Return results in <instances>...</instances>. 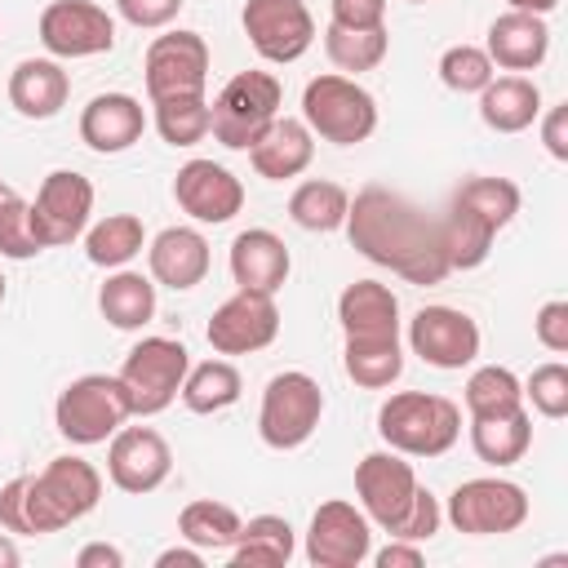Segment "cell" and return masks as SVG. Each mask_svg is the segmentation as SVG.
I'll return each mask as SVG.
<instances>
[{
  "label": "cell",
  "instance_id": "obj_1",
  "mask_svg": "<svg viewBox=\"0 0 568 568\" xmlns=\"http://www.w3.org/2000/svg\"><path fill=\"white\" fill-rule=\"evenodd\" d=\"M342 231L359 257L395 271L408 284H439L453 271L439 240V217H426V209L390 186H364L351 195Z\"/></svg>",
  "mask_w": 568,
  "mask_h": 568
},
{
  "label": "cell",
  "instance_id": "obj_2",
  "mask_svg": "<svg viewBox=\"0 0 568 568\" xmlns=\"http://www.w3.org/2000/svg\"><path fill=\"white\" fill-rule=\"evenodd\" d=\"M102 501V475L84 457H53L40 475H13L0 488V528L40 537L93 515Z\"/></svg>",
  "mask_w": 568,
  "mask_h": 568
},
{
  "label": "cell",
  "instance_id": "obj_3",
  "mask_svg": "<svg viewBox=\"0 0 568 568\" xmlns=\"http://www.w3.org/2000/svg\"><path fill=\"white\" fill-rule=\"evenodd\" d=\"M377 435L386 439V448L404 457H439L462 435V408L448 395L395 390L377 408Z\"/></svg>",
  "mask_w": 568,
  "mask_h": 568
},
{
  "label": "cell",
  "instance_id": "obj_4",
  "mask_svg": "<svg viewBox=\"0 0 568 568\" xmlns=\"http://www.w3.org/2000/svg\"><path fill=\"white\" fill-rule=\"evenodd\" d=\"M302 124L333 146H355L377 129V98L355 75H315L302 89Z\"/></svg>",
  "mask_w": 568,
  "mask_h": 568
},
{
  "label": "cell",
  "instance_id": "obj_5",
  "mask_svg": "<svg viewBox=\"0 0 568 568\" xmlns=\"http://www.w3.org/2000/svg\"><path fill=\"white\" fill-rule=\"evenodd\" d=\"M133 417L129 390L120 377L106 373H84L75 382L62 386L58 404H53V426L62 439L89 448V444H106L124 422Z\"/></svg>",
  "mask_w": 568,
  "mask_h": 568
},
{
  "label": "cell",
  "instance_id": "obj_6",
  "mask_svg": "<svg viewBox=\"0 0 568 568\" xmlns=\"http://www.w3.org/2000/svg\"><path fill=\"white\" fill-rule=\"evenodd\" d=\"M284 89L271 71H240L222 84V93L209 106V133L226 146V151H248L266 124L280 115Z\"/></svg>",
  "mask_w": 568,
  "mask_h": 568
},
{
  "label": "cell",
  "instance_id": "obj_7",
  "mask_svg": "<svg viewBox=\"0 0 568 568\" xmlns=\"http://www.w3.org/2000/svg\"><path fill=\"white\" fill-rule=\"evenodd\" d=\"M320 417H324V390H320V382L311 373H302V368H284L262 390L257 435H262L266 448L288 453V448H302L315 435Z\"/></svg>",
  "mask_w": 568,
  "mask_h": 568
},
{
  "label": "cell",
  "instance_id": "obj_8",
  "mask_svg": "<svg viewBox=\"0 0 568 568\" xmlns=\"http://www.w3.org/2000/svg\"><path fill=\"white\" fill-rule=\"evenodd\" d=\"M191 368V351L173 337H142L124 364H120V382L129 390V404H133V417H155L164 413L178 390H182V377Z\"/></svg>",
  "mask_w": 568,
  "mask_h": 568
},
{
  "label": "cell",
  "instance_id": "obj_9",
  "mask_svg": "<svg viewBox=\"0 0 568 568\" xmlns=\"http://www.w3.org/2000/svg\"><path fill=\"white\" fill-rule=\"evenodd\" d=\"M444 519L466 537H501V532H515L528 519V493L515 479H501V475L462 479L448 493Z\"/></svg>",
  "mask_w": 568,
  "mask_h": 568
},
{
  "label": "cell",
  "instance_id": "obj_10",
  "mask_svg": "<svg viewBox=\"0 0 568 568\" xmlns=\"http://www.w3.org/2000/svg\"><path fill=\"white\" fill-rule=\"evenodd\" d=\"M142 80H146L151 102L204 93V84H209V44H204V36L200 31L155 36L146 58H142Z\"/></svg>",
  "mask_w": 568,
  "mask_h": 568
},
{
  "label": "cell",
  "instance_id": "obj_11",
  "mask_svg": "<svg viewBox=\"0 0 568 568\" xmlns=\"http://www.w3.org/2000/svg\"><path fill=\"white\" fill-rule=\"evenodd\" d=\"M93 217V182L75 169H53L31 200V231L40 248H62L89 231Z\"/></svg>",
  "mask_w": 568,
  "mask_h": 568
},
{
  "label": "cell",
  "instance_id": "obj_12",
  "mask_svg": "<svg viewBox=\"0 0 568 568\" xmlns=\"http://www.w3.org/2000/svg\"><path fill=\"white\" fill-rule=\"evenodd\" d=\"M280 333V306L271 293H253V288H235L213 315H209V346L217 355H253L266 351Z\"/></svg>",
  "mask_w": 568,
  "mask_h": 568
},
{
  "label": "cell",
  "instance_id": "obj_13",
  "mask_svg": "<svg viewBox=\"0 0 568 568\" xmlns=\"http://www.w3.org/2000/svg\"><path fill=\"white\" fill-rule=\"evenodd\" d=\"M417 475L413 462H404V453H368L355 466V497L359 510L368 515V524H377L382 532H395V524L408 515L413 497H417Z\"/></svg>",
  "mask_w": 568,
  "mask_h": 568
},
{
  "label": "cell",
  "instance_id": "obj_14",
  "mask_svg": "<svg viewBox=\"0 0 568 568\" xmlns=\"http://www.w3.org/2000/svg\"><path fill=\"white\" fill-rule=\"evenodd\" d=\"M40 44L53 58H98L115 49V18L93 0H53L40 13Z\"/></svg>",
  "mask_w": 568,
  "mask_h": 568
},
{
  "label": "cell",
  "instance_id": "obj_15",
  "mask_svg": "<svg viewBox=\"0 0 568 568\" xmlns=\"http://www.w3.org/2000/svg\"><path fill=\"white\" fill-rule=\"evenodd\" d=\"M244 36L266 62H297L315 40V18L302 0H244Z\"/></svg>",
  "mask_w": 568,
  "mask_h": 568
},
{
  "label": "cell",
  "instance_id": "obj_16",
  "mask_svg": "<svg viewBox=\"0 0 568 568\" xmlns=\"http://www.w3.org/2000/svg\"><path fill=\"white\" fill-rule=\"evenodd\" d=\"M408 346L422 364L457 373L479 355V324L457 306H422L408 320Z\"/></svg>",
  "mask_w": 568,
  "mask_h": 568
},
{
  "label": "cell",
  "instance_id": "obj_17",
  "mask_svg": "<svg viewBox=\"0 0 568 568\" xmlns=\"http://www.w3.org/2000/svg\"><path fill=\"white\" fill-rule=\"evenodd\" d=\"M373 555V524L351 501H324L306 528V559L315 568H359Z\"/></svg>",
  "mask_w": 568,
  "mask_h": 568
},
{
  "label": "cell",
  "instance_id": "obj_18",
  "mask_svg": "<svg viewBox=\"0 0 568 568\" xmlns=\"http://www.w3.org/2000/svg\"><path fill=\"white\" fill-rule=\"evenodd\" d=\"M173 470V453H169V439L151 426H120L111 435V448H106V475L120 493H155Z\"/></svg>",
  "mask_w": 568,
  "mask_h": 568
},
{
  "label": "cell",
  "instance_id": "obj_19",
  "mask_svg": "<svg viewBox=\"0 0 568 568\" xmlns=\"http://www.w3.org/2000/svg\"><path fill=\"white\" fill-rule=\"evenodd\" d=\"M173 200L186 217L204 226H222L244 209V182L213 160H186L173 178Z\"/></svg>",
  "mask_w": 568,
  "mask_h": 568
},
{
  "label": "cell",
  "instance_id": "obj_20",
  "mask_svg": "<svg viewBox=\"0 0 568 568\" xmlns=\"http://www.w3.org/2000/svg\"><path fill=\"white\" fill-rule=\"evenodd\" d=\"M146 129V111L133 93H98L80 111V138L98 155H120L129 151Z\"/></svg>",
  "mask_w": 568,
  "mask_h": 568
},
{
  "label": "cell",
  "instance_id": "obj_21",
  "mask_svg": "<svg viewBox=\"0 0 568 568\" xmlns=\"http://www.w3.org/2000/svg\"><path fill=\"white\" fill-rule=\"evenodd\" d=\"M146 266H151L155 284L186 293V288L204 284V275H209V240L195 226H164L146 244Z\"/></svg>",
  "mask_w": 568,
  "mask_h": 568
},
{
  "label": "cell",
  "instance_id": "obj_22",
  "mask_svg": "<svg viewBox=\"0 0 568 568\" xmlns=\"http://www.w3.org/2000/svg\"><path fill=\"white\" fill-rule=\"evenodd\" d=\"M288 248L275 231L266 226H248L231 240V280L235 288H253V293H280L288 280Z\"/></svg>",
  "mask_w": 568,
  "mask_h": 568
},
{
  "label": "cell",
  "instance_id": "obj_23",
  "mask_svg": "<svg viewBox=\"0 0 568 568\" xmlns=\"http://www.w3.org/2000/svg\"><path fill=\"white\" fill-rule=\"evenodd\" d=\"M484 53H488L493 67H501V71H532V67H541L546 53H550V27H546V18H537V13L506 9L501 18H493L488 40H484Z\"/></svg>",
  "mask_w": 568,
  "mask_h": 568
},
{
  "label": "cell",
  "instance_id": "obj_24",
  "mask_svg": "<svg viewBox=\"0 0 568 568\" xmlns=\"http://www.w3.org/2000/svg\"><path fill=\"white\" fill-rule=\"evenodd\" d=\"M248 160H253L257 178L288 182V178H297V173L311 169V160H315V133L302 120H293V115H275L266 124V133L248 146Z\"/></svg>",
  "mask_w": 568,
  "mask_h": 568
},
{
  "label": "cell",
  "instance_id": "obj_25",
  "mask_svg": "<svg viewBox=\"0 0 568 568\" xmlns=\"http://www.w3.org/2000/svg\"><path fill=\"white\" fill-rule=\"evenodd\" d=\"M71 80L58 58H22L9 71V102L27 120H53L67 106Z\"/></svg>",
  "mask_w": 568,
  "mask_h": 568
},
{
  "label": "cell",
  "instance_id": "obj_26",
  "mask_svg": "<svg viewBox=\"0 0 568 568\" xmlns=\"http://www.w3.org/2000/svg\"><path fill=\"white\" fill-rule=\"evenodd\" d=\"M337 324L346 337H399V297L382 280H355L337 297Z\"/></svg>",
  "mask_w": 568,
  "mask_h": 568
},
{
  "label": "cell",
  "instance_id": "obj_27",
  "mask_svg": "<svg viewBox=\"0 0 568 568\" xmlns=\"http://www.w3.org/2000/svg\"><path fill=\"white\" fill-rule=\"evenodd\" d=\"M537 115H541V89H537V80H528L519 71L493 75L479 89V120L493 133H524Z\"/></svg>",
  "mask_w": 568,
  "mask_h": 568
},
{
  "label": "cell",
  "instance_id": "obj_28",
  "mask_svg": "<svg viewBox=\"0 0 568 568\" xmlns=\"http://www.w3.org/2000/svg\"><path fill=\"white\" fill-rule=\"evenodd\" d=\"M98 311H102V320L111 328H124V333L151 324V315H155V280L142 275V271H124V266L111 271L102 280V288H98Z\"/></svg>",
  "mask_w": 568,
  "mask_h": 568
},
{
  "label": "cell",
  "instance_id": "obj_29",
  "mask_svg": "<svg viewBox=\"0 0 568 568\" xmlns=\"http://www.w3.org/2000/svg\"><path fill=\"white\" fill-rule=\"evenodd\" d=\"M297 550L293 524L284 515H253L240 524V537L231 546V568H284Z\"/></svg>",
  "mask_w": 568,
  "mask_h": 568
},
{
  "label": "cell",
  "instance_id": "obj_30",
  "mask_svg": "<svg viewBox=\"0 0 568 568\" xmlns=\"http://www.w3.org/2000/svg\"><path fill=\"white\" fill-rule=\"evenodd\" d=\"M532 444V417L528 408L497 413V417H470V448L488 466H515Z\"/></svg>",
  "mask_w": 568,
  "mask_h": 568
},
{
  "label": "cell",
  "instance_id": "obj_31",
  "mask_svg": "<svg viewBox=\"0 0 568 568\" xmlns=\"http://www.w3.org/2000/svg\"><path fill=\"white\" fill-rule=\"evenodd\" d=\"M342 368L364 390H386L404 373V346L399 337H346Z\"/></svg>",
  "mask_w": 568,
  "mask_h": 568
},
{
  "label": "cell",
  "instance_id": "obj_32",
  "mask_svg": "<svg viewBox=\"0 0 568 568\" xmlns=\"http://www.w3.org/2000/svg\"><path fill=\"white\" fill-rule=\"evenodd\" d=\"M142 248H146V231H142V217H133V213H106L102 222H93L84 231V257L106 271L129 266Z\"/></svg>",
  "mask_w": 568,
  "mask_h": 568
},
{
  "label": "cell",
  "instance_id": "obj_33",
  "mask_svg": "<svg viewBox=\"0 0 568 568\" xmlns=\"http://www.w3.org/2000/svg\"><path fill=\"white\" fill-rule=\"evenodd\" d=\"M346 209H351V195L346 186L328 182V178H311L302 182L293 195H288V217L302 226V231H342L346 226Z\"/></svg>",
  "mask_w": 568,
  "mask_h": 568
},
{
  "label": "cell",
  "instance_id": "obj_34",
  "mask_svg": "<svg viewBox=\"0 0 568 568\" xmlns=\"http://www.w3.org/2000/svg\"><path fill=\"white\" fill-rule=\"evenodd\" d=\"M244 382H240V368L231 359H204V364H191L186 377H182V404L191 413H222L240 399Z\"/></svg>",
  "mask_w": 568,
  "mask_h": 568
},
{
  "label": "cell",
  "instance_id": "obj_35",
  "mask_svg": "<svg viewBox=\"0 0 568 568\" xmlns=\"http://www.w3.org/2000/svg\"><path fill=\"white\" fill-rule=\"evenodd\" d=\"M439 240H444V253H448V266H453V271H475V266L488 262L497 231L484 226V222H479L475 213H466L462 204H448V213L439 217Z\"/></svg>",
  "mask_w": 568,
  "mask_h": 568
},
{
  "label": "cell",
  "instance_id": "obj_36",
  "mask_svg": "<svg viewBox=\"0 0 568 568\" xmlns=\"http://www.w3.org/2000/svg\"><path fill=\"white\" fill-rule=\"evenodd\" d=\"M240 515L226 506V501H213V497H200V501H186L182 515H178V537L200 546V550H231L235 537H240Z\"/></svg>",
  "mask_w": 568,
  "mask_h": 568
},
{
  "label": "cell",
  "instance_id": "obj_37",
  "mask_svg": "<svg viewBox=\"0 0 568 568\" xmlns=\"http://www.w3.org/2000/svg\"><path fill=\"white\" fill-rule=\"evenodd\" d=\"M453 204H462L466 213H475L484 226H493V231H501V226H510L515 222V213H519V186L510 182V178H466L457 191H453Z\"/></svg>",
  "mask_w": 568,
  "mask_h": 568
},
{
  "label": "cell",
  "instance_id": "obj_38",
  "mask_svg": "<svg viewBox=\"0 0 568 568\" xmlns=\"http://www.w3.org/2000/svg\"><path fill=\"white\" fill-rule=\"evenodd\" d=\"M386 49H390L386 27H373V31H351V27H337V22L324 27V53L342 75L373 71L386 58Z\"/></svg>",
  "mask_w": 568,
  "mask_h": 568
},
{
  "label": "cell",
  "instance_id": "obj_39",
  "mask_svg": "<svg viewBox=\"0 0 568 568\" xmlns=\"http://www.w3.org/2000/svg\"><path fill=\"white\" fill-rule=\"evenodd\" d=\"M462 399H466V413L470 417L515 413V408H524V382L510 368H501V364H484V368H475L466 377Z\"/></svg>",
  "mask_w": 568,
  "mask_h": 568
},
{
  "label": "cell",
  "instance_id": "obj_40",
  "mask_svg": "<svg viewBox=\"0 0 568 568\" xmlns=\"http://www.w3.org/2000/svg\"><path fill=\"white\" fill-rule=\"evenodd\" d=\"M155 106V129L169 146H195L209 138V102L204 93L195 98H164V102H151Z\"/></svg>",
  "mask_w": 568,
  "mask_h": 568
},
{
  "label": "cell",
  "instance_id": "obj_41",
  "mask_svg": "<svg viewBox=\"0 0 568 568\" xmlns=\"http://www.w3.org/2000/svg\"><path fill=\"white\" fill-rule=\"evenodd\" d=\"M0 253L13 257V262H27V257L44 253L36 231H31V204L9 182H0Z\"/></svg>",
  "mask_w": 568,
  "mask_h": 568
},
{
  "label": "cell",
  "instance_id": "obj_42",
  "mask_svg": "<svg viewBox=\"0 0 568 568\" xmlns=\"http://www.w3.org/2000/svg\"><path fill=\"white\" fill-rule=\"evenodd\" d=\"M493 75H497V67H493V58L479 44H453L439 58V80L453 93H479Z\"/></svg>",
  "mask_w": 568,
  "mask_h": 568
},
{
  "label": "cell",
  "instance_id": "obj_43",
  "mask_svg": "<svg viewBox=\"0 0 568 568\" xmlns=\"http://www.w3.org/2000/svg\"><path fill=\"white\" fill-rule=\"evenodd\" d=\"M524 404H532V413L559 422L568 413V364H559V359L537 364L524 382Z\"/></svg>",
  "mask_w": 568,
  "mask_h": 568
},
{
  "label": "cell",
  "instance_id": "obj_44",
  "mask_svg": "<svg viewBox=\"0 0 568 568\" xmlns=\"http://www.w3.org/2000/svg\"><path fill=\"white\" fill-rule=\"evenodd\" d=\"M439 524H444V506L435 501V493L430 488H417V497H413V506H408V515L395 524V532L390 537H399V541H430L435 532H439Z\"/></svg>",
  "mask_w": 568,
  "mask_h": 568
},
{
  "label": "cell",
  "instance_id": "obj_45",
  "mask_svg": "<svg viewBox=\"0 0 568 568\" xmlns=\"http://www.w3.org/2000/svg\"><path fill=\"white\" fill-rule=\"evenodd\" d=\"M532 333L550 355H568V302L564 297L541 302V311L532 315Z\"/></svg>",
  "mask_w": 568,
  "mask_h": 568
},
{
  "label": "cell",
  "instance_id": "obj_46",
  "mask_svg": "<svg viewBox=\"0 0 568 568\" xmlns=\"http://www.w3.org/2000/svg\"><path fill=\"white\" fill-rule=\"evenodd\" d=\"M182 4H186V0H115L120 18H124L129 27H138V31H160V27H169V22L182 13Z\"/></svg>",
  "mask_w": 568,
  "mask_h": 568
},
{
  "label": "cell",
  "instance_id": "obj_47",
  "mask_svg": "<svg viewBox=\"0 0 568 568\" xmlns=\"http://www.w3.org/2000/svg\"><path fill=\"white\" fill-rule=\"evenodd\" d=\"M328 9H333V22L351 31L386 27V0H328Z\"/></svg>",
  "mask_w": 568,
  "mask_h": 568
},
{
  "label": "cell",
  "instance_id": "obj_48",
  "mask_svg": "<svg viewBox=\"0 0 568 568\" xmlns=\"http://www.w3.org/2000/svg\"><path fill=\"white\" fill-rule=\"evenodd\" d=\"M541 142L555 160H568V102H559L541 115Z\"/></svg>",
  "mask_w": 568,
  "mask_h": 568
},
{
  "label": "cell",
  "instance_id": "obj_49",
  "mask_svg": "<svg viewBox=\"0 0 568 568\" xmlns=\"http://www.w3.org/2000/svg\"><path fill=\"white\" fill-rule=\"evenodd\" d=\"M373 564H377V568H417V564H422V546L390 537V546H382V550L373 555Z\"/></svg>",
  "mask_w": 568,
  "mask_h": 568
},
{
  "label": "cell",
  "instance_id": "obj_50",
  "mask_svg": "<svg viewBox=\"0 0 568 568\" xmlns=\"http://www.w3.org/2000/svg\"><path fill=\"white\" fill-rule=\"evenodd\" d=\"M75 568H124V550L111 541H89V546H80Z\"/></svg>",
  "mask_w": 568,
  "mask_h": 568
},
{
  "label": "cell",
  "instance_id": "obj_51",
  "mask_svg": "<svg viewBox=\"0 0 568 568\" xmlns=\"http://www.w3.org/2000/svg\"><path fill=\"white\" fill-rule=\"evenodd\" d=\"M155 564H160V568H173V564H178V568H204V550L191 546V541H186V546H169V550L155 555Z\"/></svg>",
  "mask_w": 568,
  "mask_h": 568
},
{
  "label": "cell",
  "instance_id": "obj_52",
  "mask_svg": "<svg viewBox=\"0 0 568 568\" xmlns=\"http://www.w3.org/2000/svg\"><path fill=\"white\" fill-rule=\"evenodd\" d=\"M506 4L519 9V13H537V18H546V13L559 9V0H506Z\"/></svg>",
  "mask_w": 568,
  "mask_h": 568
},
{
  "label": "cell",
  "instance_id": "obj_53",
  "mask_svg": "<svg viewBox=\"0 0 568 568\" xmlns=\"http://www.w3.org/2000/svg\"><path fill=\"white\" fill-rule=\"evenodd\" d=\"M18 559H22V555H18V546L0 532V568H18Z\"/></svg>",
  "mask_w": 568,
  "mask_h": 568
},
{
  "label": "cell",
  "instance_id": "obj_54",
  "mask_svg": "<svg viewBox=\"0 0 568 568\" xmlns=\"http://www.w3.org/2000/svg\"><path fill=\"white\" fill-rule=\"evenodd\" d=\"M0 302H4V275H0Z\"/></svg>",
  "mask_w": 568,
  "mask_h": 568
},
{
  "label": "cell",
  "instance_id": "obj_55",
  "mask_svg": "<svg viewBox=\"0 0 568 568\" xmlns=\"http://www.w3.org/2000/svg\"><path fill=\"white\" fill-rule=\"evenodd\" d=\"M408 4H430V0H408Z\"/></svg>",
  "mask_w": 568,
  "mask_h": 568
}]
</instances>
